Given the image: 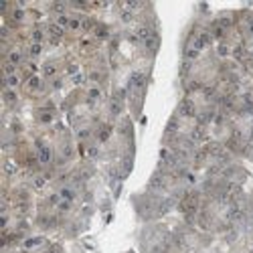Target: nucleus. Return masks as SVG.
I'll list each match as a JSON object with an SVG mask.
<instances>
[{"mask_svg": "<svg viewBox=\"0 0 253 253\" xmlns=\"http://www.w3.org/2000/svg\"><path fill=\"white\" fill-rule=\"evenodd\" d=\"M61 195H63V199H67V200H71V199H73V190H63Z\"/></svg>", "mask_w": 253, "mask_h": 253, "instance_id": "4", "label": "nucleus"}, {"mask_svg": "<svg viewBox=\"0 0 253 253\" xmlns=\"http://www.w3.org/2000/svg\"><path fill=\"white\" fill-rule=\"evenodd\" d=\"M180 111L184 113V115H192V111H195V109H192V103L186 99V101H184V103L180 105Z\"/></svg>", "mask_w": 253, "mask_h": 253, "instance_id": "1", "label": "nucleus"}, {"mask_svg": "<svg viewBox=\"0 0 253 253\" xmlns=\"http://www.w3.org/2000/svg\"><path fill=\"white\" fill-rule=\"evenodd\" d=\"M33 38H35L36 43H38V41L43 38V33H41V31H35V33H33Z\"/></svg>", "mask_w": 253, "mask_h": 253, "instance_id": "6", "label": "nucleus"}, {"mask_svg": "<svg viewBox=\"0 0 253 253\" xmlns=\"http://www.w3.org/2000/svg\"><path fill=\"white\" fill-rule=\"evenodd\" d=\"M10 61H12V63H18V61H20V53H12L10 55Z\"/></svg>", "mask_w": 253, "mask_h": 253, "instance_id": "5", "label": "nucleus"}, {"mask_svg": "<svg viewBox=\"0 0 253 253\" xmlns=\"http://www.w3.org/2000/svg\"><path fill=\"white\" fill-rule=\"evenodd\" d=\"M6 81H8V85H10V87H14V85H18V77H14V75H12V77H8Z\"/></svg>", "mask_w": 253, "mask_h": 253, "instance_id": "3", "label": "nucleus"}, {"mask_svg": "<svg viewBox=\"0 0 253 253\" xmlns=\"http://www.w3.org/2000/svg\"><path fill=\"white\" fill-rule=\"evenodd\" d=\"M38 53H41V45H38V43H35V45L31 47V55H33V57H36Z\"/></svg>", "mask_w": 253, "mask_h": 253, "instance_id": "2", "label": "nucleus"}]
</instances>
